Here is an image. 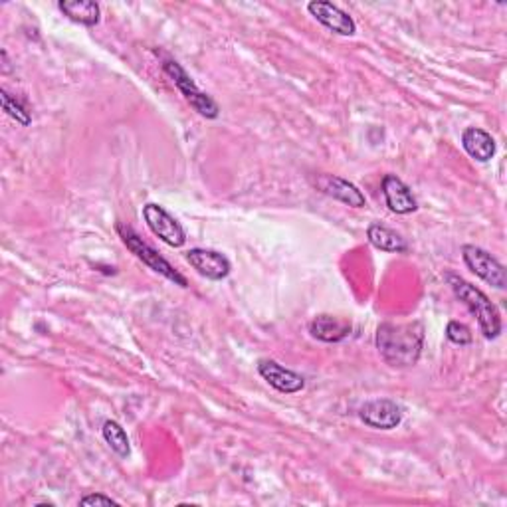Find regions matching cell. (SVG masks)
Instances as JSON below:
<instances>
[{"label": "cell", "mask_w": 507, "mask_h": 507, "mask_svg": "<svg viewBox=\"0 0 507 507\" xmlns=\"http://www.w3.org/2000/svg\"><path fill=\"white\" fill-rule=\"evenodd\" d=\"M117 234H120V239L127 246V250L132 252V254H135L137 260H141L147 268H151V269H153V272H157V274H161L163 278L171 279L172 284H177L180 288H187L189 286L187 278L182 276L179 269L172 268L171 262L165 260V258L161 256L155 250V248H151L133 229H129V226H125V224H117Z\"/></svg>", "instance_id": "3"}, {"label": "cell", "mask_w": 507, "mask_h": 507, "mask_svg": "<svg viewBox=\"0 0 507 507\" xmlns=\"http://www.w3.org/2000/svg\"><path fill=\"white\" fill-rule=\"evenodd\" d=\"M0 100H3V110L13 117V120L16 122V123H20V125H24V127H28L30 123H32V117H30V112L26 110V107L20 103L16 97H13L10 95L6 90H3L0 92Z\"/></svg>", "instance_id": "18"}, {"label": "cell", "mask_w": 507, "mask_h": 507, "mask_svg": "<svg viewBox=\"0 0 507 507\" xmlns=\"http://www.w3.org/2000/svg\"><path fill=\"white\" fill-rule=\"evenodd\" d=\"M102 434H103V440L107 442V444H110V448L115 452L117 456L127 458L129 454H132L129 436H127L125 428L120 423H115V420H105L103 428H102Z\"/></svg>", "instance_id": "17"}, {"label": "cell", "mask_w": 507, "mask_h": 507, "mask_svg": "<svg viewBox=\"0 0 507 507\" xmlns=\"http://www.w3.org/2000/svg\"><path fill=\"white\" fill-rule=\"evenodd\" d=\"M446 337H448V341L463 347V345L472 343V331L468 326H463V323H460V321H450L446 327Z\"/></svg>", "instance_id": "19"}, {"label": "cell", "mask_w": 507, "mask_h": 507, "mask_svg": "<svg viewBox=\"0 0 507 507\" xmlns=\"http://www.w3.org/2000/svg\"><path fill=\"white\" fill-rule=\"evenodd\" d=\"M80 505H117V502L102 493H92V495H85V498H82Z\"/></svg>", "instance_id": "20"}, {"label": "cell", "mask_w": 507, "mask_h": 507, "mask_svg": "<svg viewBox=\"0 0 507 507\" xmlns=\"http://www.w3.org/2000/svg\"><path fill=\"white\" fill-rule=\"evenodd\" d=\"M462 147L466 149V153L472 159L480 161V163H488L495 155L493 137L480 127H468L466 132L462 133Z\"/></svg>", "instance_id": "15"}, {"label": "cell", "mask_w": 507, "mask_h": 507, "mask_svg": "<svg viewBox=\"0 0 507 507\" xmlns=\"http://www.w3.org/2000/svg\"><path fill=\"white\" fill-rule=\"evenodd\" d=\"M383 194L386 207L395 214H411L418 209L413 190L396 175H385L383 179Z\"/></svg>", "instance_id": "11"}, {"label": "cell", "mask_w": 507, "mask_h": 507, "mask_svg": "<svg viewBox=\"0 0 507 507\" xmlns=\"http://www.w3.org/2000/svg\"><path fill=\"white\" fill-rule=\"evenodd\" d=\"M163 70L172 80V83L177 85L179 92L185 95V100L190 103L194 112H199L202 117H207V120H217L219 113H220L219 103L214 102L209 93H204L197 88V83H194L190 75L185 70H182L179 62L167 60L163 63Z\"/></svg>", "instance_id": "4"}, {"label": "cell", "mask_w": 507, "mask_h": 507, "mask_svg": "<svg viewBox=\"0 0 507 507\" xmlns=\"http://www.w3.org/2000/svg\"><path fill=\"white\" fill-rule=\"evenodd\" d=\"M143 219L149 226V230L153 232L157 239L169 244L171 248L185 246V242H187L185 229H182L180 222L175 217H171V214L161 207V204H155V202L145 204Z\"/></svg>", "instance_id": "6"}, {"label": "cell", "mask_w": 507, "mask_h": 507, "mask_svg": "<svg viewBox=\"0 0 507 507\" xmlns=\"http://www.w3.org/2000/svg\"><path fill=\"white\" fill-rule=\"evenodd\" d=\"M309 333L323 343H339L351 336V321L323 314L309 323Z\"/></svg>", "instance_id": "13"}, {"label": "cell", "mask_w": 507, "mask_h": 507, "mask_svg": "<svg viewBox=\"0 0 507 507\" xmlns=\"http://www.w3.org/2000/svg\"><path fill=\"white\" fill-rule=\"evenodd\" d=\"M446 282L454 291V296L470 309L472 316L478 317L480 329L485 339H495L502 333V316L500 309L492 304V299L482 289L472 286L466 279L456 274H446Z\"/></svg>", "instance_id": "2"}, {"label": "cell", "mask_w": 507, "mask_h": 507, "mask_svg": "<svg viewBox=\"0 0 507 507\" xmlns=\"http://www.w3.org/2000/svg\"><path fill=\"white\" fill-rule=\"evenodd\" d=\"M317 187L329 194L331 199H336L343 204H347L351 209H363L366 204L365 194L353 185V182L345 180L337 175H323L317 179Z\"/></svg>", "instance_id": "12"}, {"label": "cell", "mask_w": 507, "mask_h": 507, "mask_svg": "<svg viewBox=\"0 0 507 507\" xmlns=\"http://www.w3.org/2000/svg\"><path fill=\"white\" fill-rule=\"evenodd\" d=\"M60 13L70 18L72 23L93 28L100 24L102 20V8L93 0H62L58 5Z\"/></svg>", "instance_id": "14"}, {"label": "cell", "mask_w": 507, "mask_h": 507, "mask_svg": "<svg viewBox=\"0 0 507 507\" xmlns=\"http://www.w3.org/2000/svg\"><path fill=\"white\" fill-rule=\"evenodd\" d=\"M462 258L466 266L470 268L472 274H476L485 284H490L498 289H503L507 286V274L505 268L495 260V258L485 252L483 248L466 244L462 248Z\"/></svg>", "instance_id": "5"}, {"label": "cell", "mask_w": 507, "mask_h": 507, "mask_svg": "<svg viewBox=\"0 0 507 507\" xmlns=\"http://www.w3.org/2000/svg\"><path fill=\"white\" fill-rule=\"evenodd\" d=\"M187 262L200 276L212 279V282H220V279L229 278L232 269L229 258L217 250H207V248H192V250L187 252Z\"/></svg>", "instance_id": "10"}, {"label": "cell", "mask_w": 507, "mask_h": 507, "mask_svg": "<svg viewBox=\"0 0 507 507\" xmlns=\"http://www.w3.org/2000/svg\"><path fill=\"white\" fill-rule=\"evenodd\" d=\"M307 10L319 24L331 30L333 34L353 36L355 32H357V24H355L351 15L345 13V10H341L337 5L327 3V0H316V3H309Z\"/></svg>", "instance_id": "8"}, {"label": "cell", "mask_w": 507, "mask_h": 507, "mask_svg": "<svg viewBox=\"0 0 507 507\" xmlns=\"http://www.w3.org/2000/svg\"><path fill=\"white\" fill-rule=\"evenodd\" d=\"M375 343L386 365L408 369L423 355L424 327L420 321H385L376 329Z\"/></svg>", "instance_id": "1"}, {"label": "cell", "mask_w": 507, "mask_h": 507, "mask_svg": "<svg viewBox=\"0 0 507 507\" xmlns=\"http://www.w3.org/2000/svg\"><path fill=\"white\" fill-rule=\"evenodd\" d=\"M359 418L369 428L376 430H393L403 423L405 408L391 398H376L361 406Z\"/></svg>", "instance_id": "7"}, {"label": "cell", "mask_w": 507, "mask_h": 507, "mask_svg": "<svg viewBox=\"0 0 507 507\" xmlns=\"http://www.w3.org/2000/svg\"><path fill=\"white\" fill-rule=\"evenodd\" d=\"M366 239L381 252H405L406 250V240L401 234H396L395 230L386 229L383 224H371L369 230H366Z\"/></svg>", "instance_id": "16"}, {"label": "cell", "mask_w": 507, "mask_h": 507, "mask_svg": "<svg viewBox=\"0 0 507 507\" xmlns=\"http://www.w3.org/2000/svg\"><path fill=\"white\" fill-rule=\"evenodd\" d=\"M258 373H260L262 379L276 388L278 393L284 395H296L306 388V379L299 373L286 369V366L279 365L274 359H262L258 363Z\"/></svg>", "instance_id": "9"}]
</instances>
